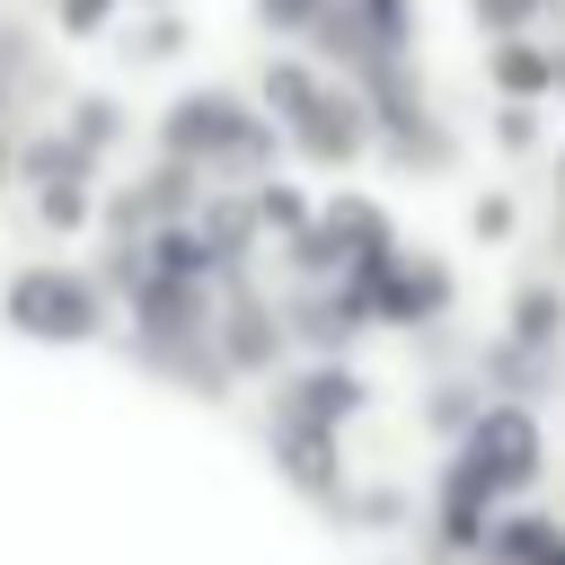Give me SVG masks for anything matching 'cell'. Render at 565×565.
<instances>
[{
	"label": "cell",
	"mask_w": 565,
	"mask_h": 565,
	"mask_svg": "<svg viewBox=\"0 0 565 565\" xmlns=\"http://www.w3.org/2000/svg\"><path fill=\"white\" fill-rule=\"evenodd\" d=\"M44 221H79V185H53L44 194Z\"/></svg>",
	"instance_id": "obj_6"
},
{
	"label": "cell",
	"mask_w": 565,
	"mask_h": 565,
	"mask_svg": "<svg viewBox=\"0 0 565 565\" xmlns=\"http://www.w3.org/2000/svg\"><path fill=\"white\" fill-rule=\"evenodd\" d=\"M62 9H71V26H97V9H106V0H62Z\"/></svg>",
	"instance_id": "obj_8"
},
{
	"label": "cell",
	"mask_w": 565,
	"mask_h": 565,
	"mask_svg": "<svg viewBox=\"0 0 565 565\" xmlns=\"http://www.w3.org/2000/svg\"><path fill=\"white\" fill-rule=\"evenodd\" d=\"M168 141H177V150H230V159H256V150H265V132L238 124L230 97H185V106L168 115Z\"/></svg>",
	"instance_id": "obj_1"
},
{
	"label": "cell",
	"mask_w": 565,
	"mask_h": 565,
	"mask_svg": "<svg viewBox=\"0 0 565 565\" xmlns=\"http://www.w3.org/2000/svg\"><path fill=\"white\" fill-rule=\"evenodd\" d=\"M477 9H486V26H512V18H530L539 0H477Z\"/></svg>",
	"instance_id": "obj_7"
},
{
	"label": "cell",
	"mask_w": 565,
	"mask_h": 565,
	"mask_svg": "<svg viewBox=\"0 0 565 565\" xmlns=\"http://www.w3.org/2000/svg\"><path fill=\"white\" fill-rule=\"evenodd\" d=\"M512 477H530V424H521V415H494V424L477 433V450H468L459 494H477V486H512Z\"/></svg>",
	"instance_id": "obj_3"
},
{
	"label": "cell",
	"mask_w": 565,
	"mask_h": 565,
	"mask_svg": "<svg viewBox=\"0 0 565 565\" xmlns=\"http://www.w3.org/2000/svg\"><path fill=\"white\" fill-rule=\"evenodd\" d=\"M291 124H300V141H309L318 159H344V150H353V115H344L335 97H309V106H300Z\"/></svg>",
	"instance_id": "obj_4"
},
{
	"label": "cell",
	"mask_w": 565,
	"mask_h": 565,
	"mask_svg": "<svg viewBox=\"0 0 565 565\" xmlns=\"http://www.w3.org/2000/svg\"><path fill=\"white\" fill-rule=\"evenodd\" d=\"M9 318L35 327V335H79V327L97 318V300H88L71 274H26V282L9 291Z\"/></svg>",
	"instance_id": "obj_2"
},
{
	"label": "cell",
	"mask_w": 565,
	"mask_h": 565,
	"mask_svg": "<svg viewBox=\"0 0 565 565\" xmlns=\"http://www.w3.org/2000/svg\"><path fill=\"white\" fill-rule=\"evenodd\" d=\"M503 79H512V88H539V79H547V62H530V53H503Z\"/></svg>",
	"instance_id": "obj_5"
}]
</instances>
